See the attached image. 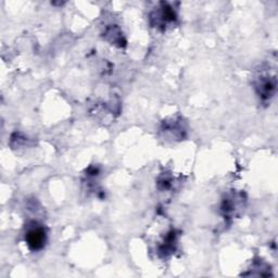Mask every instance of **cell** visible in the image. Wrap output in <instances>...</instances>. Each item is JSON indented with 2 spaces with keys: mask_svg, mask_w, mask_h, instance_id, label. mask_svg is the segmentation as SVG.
<instances>
[{
  "mask_svg": "<svg viewBox=\"0 0 278 278\" xmlns=\"http://www.w3.org/2000/svg\"><path fill=\"white\" fill-rule=\"evenodd\" d=\"M46 235L43 228H34L27 234V243L33 250H40L45 245Z\"/></svg>",
  "mask_w": 278,
  "mask_h": 278,
  "instance_id": "obj_1",
  "label": "cell"
}]
</instances>
